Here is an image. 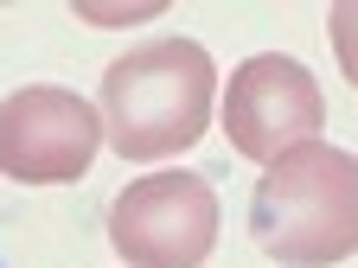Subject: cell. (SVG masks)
Here are the masks:
<instances>
[{
	"instance_id": "obj_1",
	"label": "cell",
	"mask_w": 358,
	"mask_h": 268,
	"mask_svg": "<svg viewBox=\"0 0 358 268\" xmlns=\"http://www.w3.org/2000/svg\"><path fill=\"white\" fill-rule=\"evenodd\" d=\"M217 64L199 38H160L134 45L103 70V141L122 160H166L205 141Z\"/></svg>"
},
{
	"instance_id": "obj_2",
	"label": "cell",
	"mask_w": 358,
	"mask_h": 268,
	"mask_svg": "<svg viewBox=\"0 0 358 268\" xmlns=\"http://www.w3.org/2000/svg\"><path fill=\"white\" fill-rule=\"evenodd\" d=\"M250 237L282 268H339L358 255V154L301 141L256 179Z\"/></svg>"
},
{
	"instance_id": "obj_3",
	"label": "cell",
	"mask_w": 358,
	"mask_h": 268,
	"mask_svg": "<svg viewBox=\"0 0 358 268\" xmlns=\"http://www.w3.org/2000/svg\"><path fill=\"white\" fill-rule=\"evenodd\" d=\"M109 243L128 268H205L217 249V192L205 172L166 166L115 192Z\"/></svg>"
},
{
	"instance_id": "obj_4",
	"label": "cell",
	"mask_w": 358,
	"mask_h": 268,
	"mask_svg": "<svg viewBox=\"0 0 358 268\" xmlns=\"http://www.w3.org/2000/svg\"><path fill=\"white\" fill-rule=\"evenodd\" d=\"M96 147L103 109L64 83H26L0 103V172L13 186H77Z\"/></svg>"
},
{
	"instance_id": "obj_5",
	"label": "cell",
	"mask_w": 358,
	"mask_h": 268,
	"mask_svg": "<svg viewBox=\"0 0 358 268\" xmlns=\"http://www.w3.org/2000/svg\"><path fill=\"white\" fill-rule=\"evenodd\" d=\"M320 128H327V96L313 83V70L288 52L243 58L224 83V134L243 160L275 166L288 147L320 141Z\"/></svg>"
},
{
	"instance_id": "obj_6",
	"label": "cell",
	"mask_w": 358,
	"mask_h": 268,
	"mask_svg": "<svg viewBox=\"0 0 358 268\" xmlns=\"http://www.w3.org/2000/svg\"><path fill=\"white\" fill-rule=\"evenodd\" d=\"M327 32H333V58H339L345 83L358 89V0H339V7L327 13Z\"/></svg>"
}]
</instances>
